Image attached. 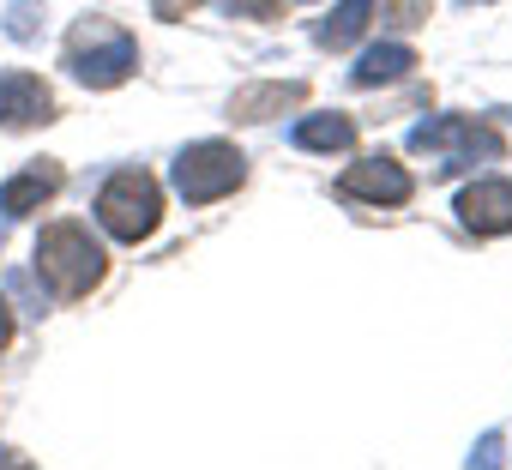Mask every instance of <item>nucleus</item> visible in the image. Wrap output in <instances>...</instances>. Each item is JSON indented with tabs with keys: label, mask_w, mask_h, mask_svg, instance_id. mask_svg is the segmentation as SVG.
I'll use <instances>...</instances> for the list:
<instances>
[{
	"label": "nucleus",
	"mask_w": 512,
	"mask_h": 470,
	"mask_svg": "<svg viewBox=\"0 0 512 470\" xmlns=\"http://www.w3.org/2000/svg\"><path fill=\"white\" fill-rule=\"evenodd\" d=\"M308 103V85H247V91H235L229 97V115L235 121H272V115H284V109H302Z\"/></svg>",
	"instance_id": "obj_10"
},
{
	"label": "nucleus",
	"mask_w": 512,
	"mask_h": 470,
	"mask_svg": "<svg viewBox=\"0 0 512 470\" xmlns=\"http://www.w3.org/2000/svg\"><path fill=\"white\" fill-rule=\"evenodd\" d=\"M368 19H374V0H338V7L320 19V49H350L362 31H368Z\"/></svg>",
	"instance_id": "obj_13"
},
{
	"label": "nucleus",
	"mask_w": 512,
	"mask_h": 470,
	"mask_svg": "<svg viewBox=\"0 0 512 470\" xmlns=\"http://www.w3.org/2000/svg\"><path fill=\"white\" fill-rule=\"evenodd\" d=\"M410 151H428V157H452V163H470V157H500L506 139L470 115H434L422 127H410Z\"/></svg>",
	"instance_id": "obj_5"
},
{
	"label": "nucleus",
	"mask_w": 512,
	"mask_h": 470,
	"mask_svg": "<svg viewBox=\"0 0 512 470\" xmlns=\"http://www.w3.org/2000/svg\"><path fill=\"white\" fill-rule=\"evenodd\" d=\"M494 458H500V434H488V440L470 452V464H494Z\"/></svg>",
	"instance_id": "obj_18"
},
{
	"label": "nucleus",
	"mask_w": 512,
	"mask_h": 470,
	"mask_svg": "<svg viewBox=\"0 0 512 470\" xmlns=\"http://www.w3.org/2000/svg\"><path fill=\"white\" fill-rule=\"evenodd\" d=\"M193 7H205V0H157V19H181V13H193Z\"/></svg>",
	"instance_id": "obj_17"
},
{
	"label": "nucleus",
	"mask_w": 512,
	"mask_h": 470,
	"mask_svg": "<svg viewBox=\"0 0 512 470\" xmlns=\"http://www.w3.org/2000/svg\"><path fill=\"white\" fill-rule=\"evenodd\" d=\"M380 19L392 31H410V25H428V0H380Z\"/></svg>",
	"instance_id": "obj_14"
},
{
	"label": "nucleus",
	"mask_w": 512,
	"mask_h": 470,
	"mask_svg": "<svg viewBox=\"0 0 512 470\" xmlns=\"http://www.w3.org/2000/svg\"><path fill=\"white\" fill-rule=\"evenodd\" d=\"M229 13H247V19H272L278 13V0H223Z\"/></svg>",
	"instance_id": "obj_16"
},
{
	"label": "nucleus",
	"mask_w": 512,
	"mask_h": 470,
	"mask_svg": "<svg viewBox=\"0 0 512 470\" xmlns=\"http://www.w3.org/2000/svg\"><path fill=\"white\" fill-rule=\"evenodd\" d=\"M67 73L91 91H115L139 73V43L109 19H79L67 31Z\"/></svg>",
	"instance_id": "obj_2"
},
{
	"label": "nucleus",
	"mask_w": 512,
	"mask_h": 470,
	"mask_svg": "<svg viewBox=\"0 0 512 470\" xmlns=\"http://www.w3.org/2000/svg\"><path fill=\"white\" fill-rule=\"evenodd\" d=\"M37 272H43V284H49L61 302H79V296H91V290L103 284L109 254L97 248V235H91L85 223H49V229L37 235Z\"/></svg>",
	"instance_id": "obj_1"
},
{
	"label": "nucleus",
	"mask_w": 512,
	"mask_h": 470,
	"mask_svg": "<svg viewBox=\"0 0 512 470\" xmlns=\"http://www.w3.org/2000/svg\"><path fill=\"white\" fill-rule=\"evenodd\" d=\"M338 193H344V199H368V205H404V199L416 193V181H410L404 163H392V157H362V163H350V169L338 175Z\"/></svg>",
	"instance_id": "obj_6"
},
{
	"label": "nucleus",
	"mask_w": 512,
	"mask_h": 470,
	"mask_svg": "<svg viewBox=\"0 0 512 470\" xmlns=\"http://www.w3.org/2000/svg\"><path fill=\"white\" fill-rule=\"evenodd\" d=\"M458 223L470 235H512V181L488 175L458 193Z\"/></svg>",
	"instance_id": "obj_8"
},
{
	"label": "nucleus",
	"mask_w": 512,
	"mask_h": 470,
	"mask_svg": "<svg viewBox=\"0 0 512 470\" xmlns=\"http://www.w3.org/2000/svg\"><path fill=\"white\" fill-rule=\"evenodd\" d=\"M55 193H61V163H31V169H19L7 187H0V217L43 211Z\"/></svg>",
	"instance_id": "obj_9"
},
{
	"label": "nucleus",
	"mask_w": 512,
	"mask_h": 470,
	"mask_svg": "<svg viewBox=\"0 0 512 470\" xmlns=\"http://www.w3.org/2000/svg\"><path fill=\"white\" fill-rule=\"evenodd\" d=\"M97 223L115 235V242H145V235H157V223H163V193H157V181L145 175V169H121V175H109L103 181V193H97Z\"/></svg>",
	"instance_id": "obj_3"
},
{
	"label": "nucleus",
	"mask_w": 512,
	"mask_h": 470,
	"mask_svg": "<svg viewBox=\"0 0 512 470\" xmlns=\"http://www.w3.org/2000/svg\"><path fill=\"white\" fill-rule=\"evenodd\" d=\"M241 181H247V157L229 139H199L175 157V193L187 205H211V199L235 193Z\"/></svg>",
	"instance_id": "obj_4"
},
{
	"label": "nucleus",
	"mask_w": 512,
	"mask_h": 470,
	"mask_svg": "<svg viewBox=\"0 0 512 470\" xmlns=\"http://www.w3.org/2000/svg\"><path fill=\"white\" fill-rule=\"evenodd\" d=\"M410 67H416V49H404V43H380V49H368V55L350 67V85H356V91H374V85L404 79Z\"/></svg>",
	"instance_id": "obj_11"
},
{
	"label": "nucleus",
	"mask_w": 512,
	"mask_h": 470,
	"mask_svg": "<svg viewBox=\"0 0 512 470\" xmlns=\"http://www.w3.org/2000/svg\"><path fill=\"white\" fill-rule=\"evenodd\" d=\"M7 31H13L19 43H31V37H37V7H31V0H13V19H7Z\"/></svg>",
	"instance_id": "obj_15"
},
{
	"label": "nucleus",
	"mask_w": 512,
	"mask_h": 470,
	"mask_svg": "<svg viewBox=\"0 0 512 470\" xmlns=\"http://www.w3.org/2000/svg\"><path fill=\"white\" fill-rule=\"evenodd\" d=\"M55 121V91L37 73H0V127H49Z\"/></svg>",
	"instance_id": "obj_7"
},
{
	"label": "nucleus",
	"mask_w": 512,
	"mask_h": 470,
	"mask_svg": "<svg viewBox=\"0 0 512 470\" xmlns=\"http://www.w3.org/2000/svg\"><path fill=\"white\" fill-rule=\"evenodd\" d=\"M290 139H296L302 151H326V157H332V151H350V145H356V121H350V115H302Z\"/></svg>",
	"instance_id": "obj_12"
},
{
	"label": "nucleus",
	"mask_w": 512,
	"mask_h": 470,
	"mask_svg": "<svg viewBox=\"0 0 512 470\" xmlns=\"http://www.w3.org/2000/svg\"><path fill=\"white\" fill-rule=\"evenodd\" d=\"M7 344H13V308L0 302V350H7Z\"/></svg>",
	"instance_id": "obj_19"
}]
</instances>
